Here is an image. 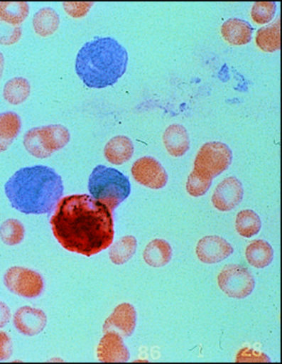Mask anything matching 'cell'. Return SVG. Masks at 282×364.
Masks as SVG:
<instances>
[{"label": "cell", "instance_id": "8fae6325", "mask_svg": "<svg viewBox=\"0 0 282 364\" xmlns=\"http://www.w3.org/2000/svg\"><path fill=\"white\" fill-rule=\"evenodd\" d=\"M137 324V312L131 304H121L114 309L104 324V333H118L121 337L133 335Z\"/></svg>", "mask_w": 282, "mask_h": 364}, {"label": "cell", "instance_id": "ba28073f", "mask_svg": "<svg viewBox=\"0 0 282 364\" xmlns=\"http://www.w3.org/2000/svg\"><path fill=\"white\" fill-rule=\"evenodd\" d=\"M4 284L11 293L26 299H36L44 291L42 275L28 268L14 267L4 274Z\"/></svg>", "mask_w": 282, "mask_h": 364}, {"label": "cell", "instance_id": "3957f363", "mask_svg": "<svg viewBox=\"0 0 282 364\" xmlns=\"http://www.w3.org/2000/svg\"><path fill=\"white\" fill-rule=\"evenodd\" d=\"M128 52L112 38H97L86 43L76 58V73L90 88L116 85L126 73Z\"/></svg>", "mask_w": 282, "mask_h": 364}, {"label": "cell", "instance_id": "4fadbf2b", "mask_svg": "<svg viewBox=\"0 0 282 364\" xmlns=\"http://www.w3.org/2000/svg\"><path fill=\"white\" fill-rule=\"evenodd\" d=\"M14 327L25 336H37L46 328L47 316L40 309L23 306L13 315Z\"/></svg>", "mask_w": 282, "mask_h": 364}, {"label": "cell", "instance_id": "603a6c76", "mask_svg": "<svg viewBox=\"0 0 282 364\" xmlns=\"http://www.w3.org/2000/svg\"><path fill=\"white\" fill-rule=\"evenodd\" d=\"M137 239L134 236H125L112 245L109 250V259L116 265H123L135 255L137 250Z\"/></svg>", "mask_w": 282, "mask_h": 364}, {"label": "cell", "instance_id": "ac0fdd59", "mask_svg": "<svg viewBox=\"0 0 282 364\" xmlns=\"http://www.w3.org/2000/svg\"><path fill=\"white\" fill-rule=\"evenodd\" d=\"M171 258V245L163 239H154L146 246L143 252V259L152 267H163L170 262Z\"/></svg>", "mask_w": 282, "mask_h": 364}, {"label": "cell", "instance_id": "4dcf8cb0", "mask_svg": "<svg viewBox=\"0 0 282 364\" xmlns=\"http://www.w3.org/2000/svg\"><path fill=\"white\" fill-rule=\"evenodd\" d=\"M93 2H64L63 7L72 18H82L92 9Z\"/></svg>", "mask_w": 282, "mask_h": 364}, {"label": "cell", "instance_id": "5b68a950", "mask_svg": "<svg viewBox=\"0 0 282 364\" xmlns=\"http://www.w3.org/2000/svg\"><path fill=\"white\" fill-rule=\"evenodd\" d=\"M70 141V133L61 124L38 127L23 136V146L32 156L46 159L57 151L63 149Z\"/></svg>", "mask_w": 282, "mask_h": 364}, {"label": "cell", "instance_id": "d4e9b609", "mask_svg": "<svg viewBox=\"0 0 282 364\" xmlns=\"http://www.w3.org/2000/svg\"><path fill=\"white\" fill-rule=\"evenodd\" d=\"M261 220L256 213L251 210H241L237 215L235 227L236 231L244 238H251L259 233L261 230Z\"/></svg>", "mask_w": 282, "mask_h": 364}, {"label": "cell", "instance_id": "7c38bea8", "mask_svg": "<svg viewBox=\"0 0 282 364\" xmlns=\"http://www.w3.org/2000/svg\"><path fill=\"white\" fill-rule=\"evenodd\" d=\"M234 252L228 241L219 236H205L198 241L195 253L200 261L205 264H216L221 262Z\"/></svg>", "mask_w": 282, "mask_h": 364}, {"label": "cell", "instance_id": "277c9868", "mask_svg": "<svg viewBox=\"0 0 282 364\" xmlns=\"http://www.w3.org/2000/svg\"><path fill=\"white\" fill-rule=\"evenodd\" d=\"M88 189L93 198L112 212L130 196L131 183L119 170L99 165L90 174Z\"/></svg>", "mask_w": 282, "mask_h": 364}, {"label": "cell", "instance_id": "7a4b0ae2", "mask_svg": "<svg viewBox=\"0 0 282 364\" xmlns=\"http://www.w3.org/2000/svg\"><path fill=\"white\" fill-rule=\"evenodd\" d=\"M13 208L25 215L49 214L64 193L61 176L44 165L18 170L4 186Z\"/></svg>", "mask_w": 282, "mask_h": 364}, {"label": "cell", "instance_id": "52a82bcc", "mask_svg": "<svg viewBox=\"0 0 282 364\" xmlns=\"http://www.w3.org/2000/svg\"><path fill=\"white\" fill-rule=\"evenodd\" d=\"M217 286L233 299H245L254 291L255 279L248 268L239 264L224 267L217 275Z\"/></svg>", "mask_w": 282, "mask_h": 364}, {"label": "cell", "instance_id": "f1b7e54d", "mask_svg": "<svg viewBox=\"0 0 282 364\" xmlns=\"http://www.w3.org/2000/svg\"><path fill=\"white\" fill-rule=\"evenodd\" d=\"M210 186H212V182L200 178L192 171H191L188 182H186V191H188V195L193 196V198L205 196L209 191Z\"/></svg>", "mask_w": 282, "mask_h": 364}, {"label": "cell", "instance_id": "1f68e13d", "mask_svg": "<svg viewBox=\"0 0 282 364\" xmlns=\"http://www.w3.org/2000/svg\"><path fill=\"white\" fill-rule=\"evenodd\" d=\"M13 355V342L9 335L0 331V361L7 360Z\"/></svg>", "mask_w": 282, "mask_h": 364}, {"label": "cell", "instance_id": "5bb4252c", "mask_svg": "<svg viewBox=\"0 0 282 364\" xmlns=\"http://www.w3.org/2000/svg\"><path fill=\"white\" fill-rule=\"evenodd\" d=\"M100 363H126L130 359V352L124 343L123 337L118 333H104L97 350Z\"/></svg>", "mask_w": 282, "mask_h": 364}, {"label": "cell", "instance_id": "30bf717a", "mask_svg": "<svg viewBox=\"0 0 282 364\" xmlns=\"http://www.w3.org/2000/svg\"><path fill=\"white\" fill-rule=\"evenodd\" d=\"M244 196L242 183L236 177H227L217 184L212 196V205L221 212L234 210Z\"/></svg>", "mask_w": 282, "mask_h": 364}, {"label": "cell", "instance_id": "2e32d148", "mask_svg": "<svg viewBox=\"0 0 282 364\" xmlns=\"http://www.w3.org/2000/svg\"><path fill=\"white\" fill-rule=\"evenodd\" d=\"M222 36L232 46L249 44L252 39L253 28L247 21L230 18L224 21L221 28Z\"/></svg>", "mask_w": 282, "mask_h": 364}, {"label": "cell", "instance_id": "83f0119b", "mask_svg": "<svg viewBox=\"0 0 282 364\" xmlns=\"http://www.w3.org/2000/svg\"><path fill=\"white\" fill-rule=\"evenodd\" d=\"M276 4L274 2H256L251 9V18L257 25H265L276 16Z\"/></svg>", "mask_w": 282, "mask_h": 364}, {"label": "cell", "instance_id": "484cf974", "mask_svg": "<svg viewBox=\"0 0 282 364\" xmlns=\"http://www.w3.org/2000/svg\"><path fill=\"white\" fill-rule=\"evenodd\" d=\"M30 6L26 2H0V18L9 25L20 26L28 18Z\"/></svg>", "mask_w": 282, "mask_h": 364}, {"label": "cell", "instance_id": "836d02e7", "mask_svg": "<svg viewBox=\"0 0 282 364\" xmlns=\"http://www.w3.org/2000/svg\"><path fill=\"white\" fill-rule=\"evenodd\" d=\"M4 55H2V53L0 52V80H1L2 74H4Z\"/></svg>", "mask_w": 282, "mask_h": 364}, {"label": "cell", "instance_id": "44dd1931", "mask_svg": "<svg viewBox=\"0 0 282 364\" xmlns=\"http://www.w3.org/2000/svg\"><path fill=\"white\" fill-rule=\"evenodd\" d=\"M257 47L265 53H274L281 49V18L271 25L257 31L255 38Z\"/></svg>", "mask_w": 282, "mask_h": 364}, {"label": "cell", "instance_id": "4316f807", "mask_svg": "<svg viewBox=\"0 0 282 364\" xmlns=\"http://www.w3.org/2000/svg\"><path fill=\"white\" fill-rule=\"evenodd\" d=\"M25 234V226L18 220H6L0 226V239L7 246H16L21 243Z\"/></svg>", "mask_w": 282, "mask_h": 364}, {"label": "cell", "instance_id": "d6a6232c", "mask_svg": "<svg viewBox=\"0 0 282 364\" xmlns=\"http://www.w3.org/2000/svg\"><path fill=\"white\" fill-rule=\"evenodd\" d=\"M11 318V309L6 304L0 301V329L9 322Z\"/></svg>", "mask_w": 282, "mask_h": 364}, {"label": "cell", "instance_id": "ffe728a7", "mask_svg": "<svg viewBox=\"0 0 282 364\" xmlns=\"http://www.w3.org/2000/svg\"><path fill=\"white\" fill-rule=\"evenodd\" d=\"M245 255L251 267L261 269L270 265L273 260L274 252L269 242L259 239L251 242L246 248Z\"/></svg>", "mask_w": 282, "mask_h": 364}, {"label": "cell", "instance_id": "6da1fadb", "mask_svg": "<svg viewBox=\"0 0 282 364\" xmlns=\"http://www.w3.org/2000/svg\"><path fill=\"white\" fill-rule=\"evenodd\" d=\"M50 223L55 238L69 252L90 257L111 247L114 242L112 210L90 195L60 200Z\"/></svg>", "mask_w": 282, "mask_h": 364}, {"label": "cell", "instance_id": "9a60e30c", "mask_svg": "<svg viewBox=\"0 0 282 364\" xmlns=\"http://www.w3.org/2000/svg\"><path fill=\"white\" fill-rule=\"evenodd\" d=\"M163 143L167 152L172 157H181L190 150V136L183 126L173 124L165 130Z\"/></svg>", "mask_w": 282, "mask_h": 364}, {"label": "cell", "instance_id": "7402d4cb", "mask_svg": "<svg viewBox=\"0 0 282 364\" xmlns=\"http://www.w3.org/2000/svg\"><path fill=\"white\" fill-rule=\"evenodd\" d=\"M59 25V14L51 7L40 9L33 16V30L40 37L47 38L54 35L58 30Z\"/></svg>", "mask_w": 282, "mask_h": 364}, {"label": "cell", "instance_id": "cb8c5ba5", "mask_svg": "<svg viewBox=\"0 0 282 364\" xmlns=\"http://www.w3.org/2000/svg\"><path fill=\"white\" fill-rule=\"evenodd\" d=\"M31 85L23 77H14L7 81L4 88V97L9 104L18 105L30 97Z\"/></svg>", "mask_w": 282, "mask_h": 364}, {"label": "cell", "instance_id": "8992f818", "mask_svg": "<svg viewBox=\"0 0 282 364\" xmlns=\"http://www.w3.org/2000/svg\"><path fill=\"white\" fill-rule=\"evenodd\" d=\"M232 160L233 154L226 144L207 142L198 150L192 172L200 178L212 182L215 177L229 168Z\"/></svg>", "mask_w": 282, "mask_h": 364}, {"label": "cell", "instance_id": "f546056e", "mask_svg": "<svg viewBox=\"0 0 282 364\" xmlns=\"http://www.w3.org/2000/svg\"><path fill=\"white\" fill-rule=\"evenodd\" d=\"M21 38V26L9 25L0 18V45L11 46L16 44Z\"/></svg>", "mask_w": 282, "mask_h": 364}, {"label": "cell", "instance_id": "d6986e66", "mask_svg": "<svg viewBox=\"0 0 282 364\" xmlns=\"http://www.w3.org/2000/svg\"><path fill=\"white\" fill-rule=\"evenodd\" d=\"M21 129V121L18 114L13 112L0 114V153L11 147Z\"/></svg>", "mask_w": 282, "mask_h": 364}, {"label": "cell", "instance_id": "e0dca14e", "mask_svg": "<svg viewBox=\"0 0 282 364\" xmlns=\"http://www.w3.org/2000/svg\"><path fill=\"white\" fill-rule=\"evenodd\" d=\"M133 154L134 144L129 136H114L104 147V157L114 165H121L128 162Z\"/></svg>", "mask_w": 282, "mask_h": 364}, {"label": "cell", "instance_id": "9c48e42d", "mask_svg": "<svg viewBox=\"0 0 282 364\" xmlns=\"http://www.w3.org/2000/svg\"><path fill=\"white\" fill-rule=\"evenodd\" d=\"M131 176L141 186L151 189L163 188L168 181L166 170L153 157H142L134 163Z\"/></svg>", "mask_w": 282, "mask_h": 364}]
</instances>
